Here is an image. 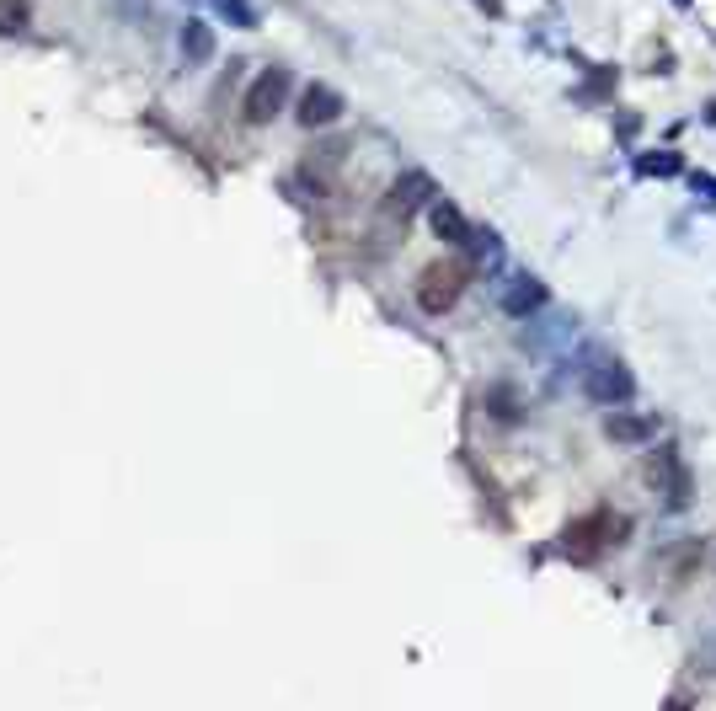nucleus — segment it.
<instances>
[{
    "label": "nucleus",
    "mask_w": 716,
    "mask_h": 711,
    "mask_svg": "<svg viewBox=\"0 0 716 711\" xmlns=\"http://www.w3.org/2000/svg\"><path fill=\"white\" fill-rule=\"evenodd\" d=\"M460 289H465V268L460 262H433V268L417 278V300H423V311H449V305L460 300Z\"/></svg>",
    "instance_id": "obj_1"
},
{
    "label": "nucleus",
    "mask_w": 716,
    "mask_h": 711,
    "mask_svg": "<svg viewBox=\"0 0 716 711\" xmlns=\"http://www.w3.org/2000/svg\"><path fill=\"white\" fill-rule=\"evenodd\" d=\"M284 91H289V75L284 70H262L257 75V86L246 91V102H241V113L252 118V123H268L278 107H284Z\"/></svg>",
    "instance_id": "obj_2"
},
{
    "label": "nucleus",
    "mask_w": 716,
    "mask_h": 711,
    "mask_svg": "<svg viewBox=\"0 0 716 711\" xmlns=\"http://www.w3.org/2000/svg\"><path fill=\"white\" fill-rule=\"evenodd\" d=\"M599 535H610V514H594V519H583V524H572L567 530V556H578V562H588L604 540Z\"/></svg>",
    "instance_id": "obj_3"
},
{
    "label": "nucleus",
    "mask_w": 716,
    "mask_h": 711,
    "mask_svg": "<svg viewBox=\"0 0 716 711\" xmlns=\"http://www.w3.org/2000/svg\"><path fill=\"white\" fill-rule=\"evenodd\" d=\"M342 113V97L332 86H310L305 91V102H300V123H310V129H316V123H332Z\"/></svg>",
    "instance_id": "obj_4"
},
{
    "label": "nucleus",
    "mask_w": 716,
    "mask_h": 711,
    "mask_svg": "<svg viewBox=\"0 0 716 711\" xmlns=\"http://www.w3.org/2000/svg\"><path fill=\"white\" fill-rule=\"evenodd\" d=\"M433 230H439L449 246H476V230L465 225V214L455 204H433Z\"/></svg>",
    "instance_id": "obj_5"
},
{
    "label": "nucleus",
    "mask_w": 716,
    "mask_h": 711,
    "mask_svg": "<svg viewBox=\"0 0 716 711\" xmlns=\"http://www.w3.org/2000/svg\"><path fill=\"white\" fill-rule=\"evenodd\" d=\"M423 193H428V177L412 172L407 182H396V188H391V204H385V214H401V220H407V214L423 204Z\"/></svg>",
    "instance_id": "obj_6"
},
{
    "label": "nucleus",
    "mask_w": 716,
    "mask_h": 711,
    "mask_svg": "<svg viewBox=\"0 0 716 711\" xmlns=\"http://www.w3.org/2000/svg\"><path fill=\"white\" fill-rule=\"evenodd\" d=\"M588 391H594L599 401H615V396H626V391H631V380H626V375H620V369H615V364H604V369H599V375H594V380H588Z\"/></svg>",
    "instance_id": "obj_7"
},
{
    "label": "nucleus",
    "mask_w": 716,
    "mask_h": 711,
    "mask_svg": "<svg viewBox=\"0 0 716 711\" xmlns=\"http://www.w3.org/2000/svg\"><path fill=\"white\" fill-rule=\"evenodd\" d=\"M214 11H220V17H230L236 27H257V11L246 6V0H214Z\"/></svg>",
    "instance_id": "obj_8"
},
{
    "label": "nucleus",
    "mask_w": 716,
    "mask_h": 711,
    "mask_svg": "<svg viewBox=\"0 0 716 711\" xmlns=\"http://www.w3.org/2000/svg\"><path fill=\"white\" fill-rule=\"evenodd\" d=\"M182 49H188L193 59H209V49H214V38L204 33V27H188V33H182Z\"/></svg>",
    "instance_id": "obj_9"
},
{
    "label": "nucleus",
    "mask_w": 716,
    "mask_h": 711,
    "mask_svg": "<svg viewBox=\"0 0 716 711\" xmlns=\"http://www.w3.org/2000/svg\"><path fill=\"white\" fill-rule=\"evenodd\" d=\"M647 428H652V423H631V417H610V434H615V439H642Z\"/></svg>",
    "instance_id": "obj_10"
},
{
    "label": "nucleus",
    "mask_w": 716,
    "mask_h": 711,
    "mask_svg": "<svg viewBox=\"0 0 716 711\" xmlns=\"http://www.w3.org/2000/svg\"><path fill=\"white\" fill-rule=\"evenodd\" d=\"M481 6H487V11H497V0H481Z\"/></svg>",
    "instance_id": "obj_11"
}]
</instances>
